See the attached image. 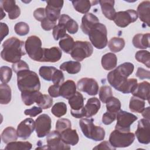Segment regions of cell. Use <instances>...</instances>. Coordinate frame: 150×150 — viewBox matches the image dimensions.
I'll use <instances>...</instances> for the list:
<instances>
[{
	"label": "cell",
	"mask_w": 150,
	"mask_h": 150,
	"mask_svg": "<svg viewBox=\"0 0 150 150\" xmlns=\"http://www.w3.org/2000/svg\"><path fill=\"white\" fill-rule=\"evenodd\" d=\"M24 42L15 37L6 39L2 44L3 49L1 52V58L5 61L15 63L21 60L22 56L25 55Z\"/></svg>",
	"instance_id": "obj_1"
},
{
	"label": "cell",
	"mask_w": 150,
	"mask_h": 150,
	"mask_svg": "<svg viewBox=\"0 0 150 150\" xmlns=\"http://www.w3.org/2000/svg\"><path fill=\"white\" fill-rule=\"evenodd\" d=\"M134 66L129 62L119 65L115 69L107 74V80L115 90L120 91L122 86L128 80V77L133 73Z\"/></svg>",
	"instance_id": "obj_2"
},
{
	"label": "cell",
	"mask_w": 150,
	"mask_h": 150,
	"mask_svg": "<svg viewBox=\"0 0 150 150\" xmlns=\"http://www.w3.org/2000/svg\"><path fill=\"white\" fill-rule=\"evenodd\" d=\"M17 84L21 92L39 91L40 88V82L38 74L29 70L17 73Z\"/></svg>",
	"instance_id": "obj_3"
},
{
	"label": "cell",
	"mask_w": 150,
	"mask_h": 150,
	"mask_svg": "<svg viewBox=\"0 0 150 150\" xmlns=\"http://www.w3.org/2000/svg\"><path fill=\"white\" fill-rule=\"evenodd\" d=\"M93 118H82L79 121V125L84 135L87 138L95 141H103L105 138L104 128L94 124Z\"/></svg>",
	"instance_id": "obj_4"
},
{
	"label": "cell",
	"mask_w": 150,
	"mask_h": 150,
	"mask_svg": "<svg viewBox=\"0 0 150 150\" xmlns=\"http://www.w3.org/2000/svg\"><path fill=\"white\" fill-rule=\"evenodd\" d=\"M92 45L98 49L104 48L107 43V31L105 26L101 23L97 24L88 33Z\"/></svg>",
	"instance_id": "obj_5"
},
{
	"label": "cell",
	"mask_w": 150,
	"mask_h": 150,
	"mask_svg": "<svg viewBox=\"0 0 150 150\" xmlns=\"http://www.w3.org/2000/svg\"><path fill=\"white\" fill-rule=\"evenodd\" d=\"M25 49L30 59L42 62L43 49L42 47V41L38 36L33 35L28 37L25 43Z\"/></svg>",
	"instance_id": "obj_6"
},
{
	"label": "cell",
	"mask_w": 150,
	"mask_h": 150,
	"mask_svg": "<svg viewBox=\"0 0 150 150\" xmlns=\"http://www.w3.org/2000/svg\"><path fill=\"white\" fill-rule=\"evenodd\" d=\"M135 140V135L130 132L114 130L110 135L109 142L115 148H125L131 145Z\"/></svg>",
	"instance_id": "obj_7"
},
{
	"label": "cell",
	"mask_w": 150,
	"mask_h": 150,
	"mask_svg": "<svg viewBox=\"0 0 150 150\" xmlns=\"http://www.w3.org/2000/svg\"><path fill=\"white\" fill-rule=\"evenodd\" d=\"M93 52L91 44L87 41H76L71 51V57L77 62H81L90 57Z\"/></svg>",
	"instance_id": "obj_8"
},
{
	"label": "cell",
	"mask_w": 150,
	"mask_h": 150,
	"mask_svg": "<svg viewBox=\"0 0 150 150\" xmlns=\"http://www.w3.org/2000/svg\"><path fill=\"white\" fill-rule=\"evenodd\" d=\"M116 118L115 129L122 132H129L130 126L138 119V117L132 113L120 110L117 112Z\"/></svg>",
	"instance_id": "obj_9"
},
{
	"label": "cell",
	"mask_w": 150,
	"mask_h": 150,
	"mask_svg": "<svg viewBox=\"0 0 150 150\" xmlns=\"http://www.w3.org/2000/svg\"><path fill=\"white\" fill-rule=\"evenodd\" d=\"M84 98L83 95L79 91L69 99V104L71 107V114L76 118H81L85 117L84 106Z\"/></svg>",
	"instance_id": "obj_10"
},
{
	"label": "cell",
	"mask_w": 150,
	"mask_h": 150,
	"mask_svg": "<svg viewBox=\"0 0 150 150\" xmlns=\"http://www.w3.org/2000/svg\"><path fill=\"white\" fill-rule=\"evenodd\" d=\"M137 19V11L133 9H128L116 12L113 21L117 26L120 28H125L130 23L135 22Z\"/></svg>",
	"instance_id": "obj_11"
},
{
	"label": "cell",
	"mask_w": 150,
	"mask_h": 150,
	"mask_svg": "<svg viewBox=\"0 0 150 150\" xmlns=\"http://www.w3.org/2000/svg\"><path fill=\"white\" fill-rule=\"evenodd\" d=\"M149 120L142 118L138 122L135 135L138 142L142 144H148L150 142Z\"/></svg>",
	"instance_id": "obj_12"
},
{
	"label": "cell",
	"mask_w": 150,
	"mask_h": 150,
	"mask_svg": "<svg viewBox=\"0 0 150 150\" xmlns=\"http://www.w3.org/2000/svg\"><path fill=\"white\" fill-rule=\"evenodd\" d=\"M51 123L50 117L46 114H42L36 118L35 121V129L37 136L39 138H43L50 132Z\"/></svg>",
	"instance_id": "obj_13"
},
{
	"label": "cell",
	"mask_w": 150,
	"mask_h": 150,
	"mask_svg": "<svg viewBox=\"0 0 150 150\" xmlns=\"http://www.w3.org/2000/svg\"><path fill=\"white\" fill-rule=\"evenodd\" d=\"M47 149H70L69 145L64 143L61 138L59 132L52 131L50 132L46 137Z\"/></svg>",
	"instance_id": "obj_14"
},
{
	"label": "cell",
	"mask_w": 150,
	"mask_h": 150,
	"mask_svg": "<svg viewBox=\"0 0 150 150\" xmlns=\"http://www.w3.org/2000/svg\"><path fill=\"white\" fill-rule=\"evenodd\" d=\"M47 6L45 8L46 18L56 22L60 17V11L63 7L64 1L62 0L47 1Z\"/></svg>",
	"instance_id": "obj_15"
},
{
	"label": "cell",
	"mask_w": 150,
	"mask_h": 150,
	"mask_svg": "<svg viewBox=\"0 0 150 150\" xmlns=\"http://www.w3.org/2000/svg\"><path fill=\"white\" fill-rule=\"evenodd\" d=\"M77 88L82 92L87 93L90 96H96L97 94L99 86L97 82L93 78L84 77L77 81Z\"/></svg>",
	"instance_id": "obj_16"
},
{
	"label": "cell",
	"mask_w": 150,
	"mask_h": 150,
	"mask_svg": "<svg viewBox=\"0 0 150 150\" xmlns=\"http://www.w3.org/2000/svg\"><path fill=\"white\" fill-rule=\"evenodd\" d=\"M35 128V122L31 118H28L21 122L17 127L18 137L23 139H28Z\"/></svg>",
	"instance_id": "obj_17"
},
{
	"label": "cell",
	"mask_w": 150,
	"mask_h": 150,
	"mask_svg": "<svg viewBox=\"0 0 150 150\" xmlns=\"http://www.w3.org/2000/svg\"><path fill=\"white\" fill-rule=\"evenodd\" d=\"M1 8L8 13L9 18L11 20L18 18L21 14L19 7L16 5L15 1L3 0L0 1Z\"/></svg>",
	"instance_id": "obj_18"
},
{
	"label": "cell",
	"mask_w": 150,
	"mask_h": 150,
	"mask_svg": "<svg viewBox=\"0 0 150 150\" xmlns=\"http://www.w3.org/2000/svg\"><path fill=\"white\" fill-rule=\"evenodd\" d=\"M62 55V50L57 47L54 46L50 49L43 48L42 62H56L61 59Z\"/></svg>",
	"instance_id": "obj_19"
},
{
	"label": "cell",
	"mask_w": 150,
	"mask_h": 150,
	"mask_svg": "<svg viewBox=\"0 0 150 150\" xmlns=\"http://www.w3.org/2000/svg\"><path fill=\"white\" fill-rule=\"evenodd\" d=\"M98 23L99 20L96 15L91 13H87L82 18L80 28L84 34L88 35V32Z\"/></svg>",
	"instance_id": "obj_20"
},
{
	"label": "cell",
	"mask_w": 150,
	"mask_h": 150,
	"mask_svg": "<svg viewBox=\"0 0 150 150\" xmlns=\"http://www.w3.org/2000/svg\"><path fill=\"white\" fill-rule=\"evenodd\" d=\"M58 24L64 26L68 32L71 34L77 33L79 29V25L77 22L66 14H62L60 16Z\"/></svg>",
	"instance_id": "obj_21"
},
{
	"label": "cell",
	"mask_w": 150,
	"mask_h": 150,
	"mask_svg": "<svg viewBox=\"0 0 150 150\" xmlns=\"http://www.w3.org/2000/svg\"><path fill=\"white\" fill-rule=\"evenodd\" d=\"M137 12L140 21L149 26L150 2L146 1L141 2L137 8Z\"/></svg>",
	"instance_id": "obj_22"
},
{
	"label": "cell",
	"mask_w": 150,
	"mask_h": 150,
	"mask_svg": "<svg viewBox=\"0 0 150 150\" xmlns=\"http://www.w3.org/2000/svg\"><path fill=\"white\" fill-rule=\"evenodd\" d=\"M133 96L137 97L149 102L150 84L148 81H143L137 84L135 90L132 93Z\"/></svg>",
	"instance_id": "obj_23"
},
{
	"label": "cell",
	"mask_w": 150,
	"mask_h": 150,
	"mask_svg": "<svg viewBox=\"0 0 150 150\" xmlns=\"http://www.w3.org/2000/svg\"><path fill=\"white\" fill-rule=\"evenodd\" d=\"M76 93V86L71 80H68L60 86V95L66 99H69Z\"/></svg>",
	"instance_id": "obj_24"
},
{
	"label": "cell",
	"mask_w": 150,
	"mask_h": 150,
	"mask_svg": "<svg viewBox=\"0 0 150 150\" xmlns=\"http://www.w3.org/2000/svg\"><path fill=\"white\" fill-rule=\"evenodd\" d=\"M98 2L103 15L109 20H113L116 13L114 7L115 1L113 0H100Z\"/></svg>",
	"instance_id": "obj_25"
},
{
	"label": "cell",
	"mask_w": 150,
	"mask_h": 150,
	"mask_svg": "<svg viewBox=\"0 0 150 150\" xmlns=\"http://www.w3.org/2000/svg\"><path fill=\"white\" fill-rule=\"evenodd\" d=\"M101 107L100 100L96 97H92L87 100L84 106L85 117H91L96 115Z\"/></svg>",
	"instance_id": "obj_26"
},
{
	"label": "cell",
	"mask_w": 150,
	"mask_h": 150,
	"mask_svg": "<svg viewBox=\"0 0 150 150\" xmlns=\"http://www.w3.org/2000/svg\"><path fill=\"white\" fill-rule=\"evenodd\" d=\"M60 134L62 141L67 145H75L79 142V138L76 129L69 128Z\"/></svg>",
	"instance_id": "obj_27"
},
{
	"label": "cell",
	"mask_w": 150,
	"mask_h": 150,
	"mask_svg": "<svg viewBox=\"0 0 150 150\" xmlns=\"http://www.w3.org/2000/svg\"><path fill=\"white\" fill-rule=\"evenodd\" d=\"M149 33L145 34H137L132 39V44L138 49H145L149 47Z\"/></svg>",
	"instance_id": "obj_28"
},
{
	"label": "cell",
	"mask_w": 150,
	"mask_h": 150,
	"mask_svg": "<svg viewBox=\"0 0 150 150\" xmlns=\"http://www.w3.org/2000/svg\"><path fill=\"white\" fill-rule=\"evenodd\" d=\"M98 2V1H90L88 0L72 1V4L76 11L84 14L87 13L92 5H96Z\"/></svg>",
	"instance_id": "obj_29"
},
{
	"label": "cell",
	"mask_w": 150,
	"mask_h": 150,
	"mask_svg": "<svg viewBox=\"0 0 150 150\" xmlns=\"http://www.w3.org/2000/svg\"><path fill=\"white\" fill-rule=\"evenodd\" d=\"M117 64V57L112 53H108L102 56L101 64L106 70H110L115 67Z\"/></svg>",
	"instance_id": "obj_30"
},
{
	"label": "cell",
	"mask_w": 150,
	"mask_h": 150,
	"mask_svg": "<svg viewBox=\"0 0 150 150\" xmlns=\"http://www.w3.org/2000/svg\"><path fill=\"white\" fill-rule=\"evenodd\" d=\"M61 70L66 71L69 74H74L78 73L81 70V64L79 62L68 61L63 63L60 66Z\"/></svg>",
	"instance_id": "obj_31"
},
{
	"label": "cell",
	"mask_w": 150,
	"mask_h": 150,
	"mask_svg": "<svg viewBox=\"0 0 150 150\" xmlns=\"http://www.w3.org/2000/svg\"><path fill=\"white\" fill-rule=\"evenodd\" d=\"M41 94L39 91H22L21 92L22 100L26 105L29 106L36 102Z\"/></svg>",
	"instance_id": "obj_32"
},
{
	"label": "cell",
	"mask_w": 150,
	"mask_h": 150,
	"mask_svg": "<svg viewBox=\"0 0 150 150\" xmlns=\"http://www.w3.org/2000/svg\"><path fill=\"white\" fill-rule=\"evenodd\" d=\"M17 131L12 127H8L4 129L1 134V138L4 143L8 144L15 141L18 139Z\"/></svg>",
	"instance_id": "obj_33"
},
{
	"label": "cell",
	"mask_w": 150,
	"mask_h": 150,
	"mask_svg": "<svg viewBox=\"0 0 150 150\" xmlns=\"http://www.w3.org/2000/svg\"><path fill=\"white\" fill-rule=\"evenodd\" d=\"M145 100L135 96L131 97L129 104V110L134 112L141 113L145 108Z\"/></svg>",
	"instance_id": "obj_34"
},
{
	"label": "cell",
	"mask_w": 150,
	"mask_h": 150,
	"mask_svg": "<svg viewBox=\"0 0 150 150\" xmlns=\"http://www.w3.org/2000/svg\"><path fill=\"white\" fill-rule=\"evenodd\" d=\"M11 89L6 83L0 85V103L1 104H8L11 100Z\"/></svg>",
	"instance_id": "obj_35"
},
{
	"label": "cell",
	"mask_w": 150,
	"mask_h": 150,
	"mask_svg": "<svg viewBox=\"0 0 150 150\" xmlns=\"http://www.w3.org/2000/svg\"><path fill=\"white\" fill-rule=\"evenodd\" d=\"M74 40L72 37L69 35L66 34L63 38L60 39L59 45L61 49L65 53L69 54L71 53V51L74 45Z\"/></svg>",
	"instance_id": "obj_36"
},
{
	"label": "cell",
	"mask_w": 150,
	"mask_h": 150,
	"mask_svg": "<svg viewBox=\"0 0 150 150\" xmlns=\"http://www.w3.org/2000/svg\"><path fill=\"white\" fill-rule=\"evenodd\" d=\"M108 46L111 52L114 53L119 52L124 47L125 41L122 38L114 37L110 39Z\"/></svg>",
	"instance_id": "obj_37"
},
{
	"label": "cell",
	"mask_w": 150,
	"mask_h": 150,
	"mask_svg": "<svg viewBox=\"0 0 150 150\" xmlns=\"http://www.w3.org/2000/svg\"><path fill=\"white\" fill-rule=\"evenodd\" d=\"M32 146V144L28 141H13L7 144L5 149L8 150H30Z\"/></svg>",
	"instance_id": "obj_38"
},
{
	"label": "cell",
	"mask_w": 150,
	"mask_h": 150,
	"mask_svg": "<svg viewBox=\"0 0 150 150\" xmlns=\"http://www.w3.org/2000/svg\"><path fill=\"white\" fill-rule=\"evenodd\" d=\"M106 108L108 112L117 113L121 110V102L120 101L113 96L110 97L106 101Z\"/></svg>",
	"instance_id": "obj_39"
},
{
	"label": "cell",
	"mask_w": 150,
	"mask_h": 150,
	"mask_svg": "<svg viewBox=\"0 0 150 150\" xmlns=\"http://www.w3.org/2000/svg\"><path fill=\"white\" fill-rule=\"evenodd\" d=\"M56 69L53 66H42L39 70V74L44 80L52 81L53 75Z\"/></svg>",
	"instance_id": "obj_40"
},
{
	"label": "cell",
	"mask_w": 150,
	"mask_h": 150,
	"mask_svg": "<svg viewBox=\"0 0 150 150\" xmlns=\"http://www.w3.org/2000/svg\"><path fill=\"white\" fill-rule=\"evenodd\" d=\"M52 113L56 117H61L67 112V105L64 102H58L54 104L51 110Z\"/></svg>",
	"instance_id": "obj_41"
},
{
	"label": "cell",
	"mask_w": 150,
	"mask_h": 150,
	"mask_svg": "<svg viewBox=\"0 0 150 150\" xmlns=\"http://www.w3.org/2000/svg\"><path fill=\"white\" fill-rule=\"evenodd\" d=\"M136 60L145 64L148 68L150 67V54L147 50H139L135 53Z\"/></svg>",
	"instance_id": "obj_42"
},
{
	"label": "cell",
	"mask_w": 150,
	"mask_h": 150,
	"mask_svg": "<svg viewBox=\"0 0 150 150\" xmlns=\"http://www.w3.org/2000/svg\"><path fill=\"white\" fill-rule=\"evenodd\" d=\"M36 103L42 109H47L52 105L53 98L48 95L41 94Z\"/></svg>",
	"instance_id": "obj_43"
},
{
	"label": "cell",
	"mask_w": 150,
	"mask_h": 150,
	"mask_svg": "<svg viewBox=\"0 0 150 150\" xmlns=\"http://www.w3.org/2000/svg\"><path fill=\"white\" fill-rule=\"evenodd\" d=\"M137 84L138 83L137 79L134 78L129 79L121 88L120 92H122L124 94L132 93L135 90Z\"/></svg>",
	"instance_id": "obj_44"
},
{
	"label": "cell",
	"mask_w": 150,
	"mask_h": 150,
	"mask_svg": "<svg viewBox=\"0 0 150 150\" xmlns=\"http://www.w3.org/2000/svg\"><path fill=\"white\" fill-rule=\"evenodd\" d=\"M112 96V91L111 88L108 86H102L99 91V98L100 100L105 103L107 100Z\"/></svg>",
	"instance_id": "obj_45"
},
{
	"label": "cell",
	"mask_w": 150,
	"mask_h": 150,
	"mask_svg": "<svg viewBox=\"0 0 150 150\" xmlns=\"http://www.w3.org/2000/svg\"><path fill=\"white\" fill-rule=\"evenodd\" d=\"M1 81L2 83H8L12 77V69L8 66H2L0 68Z\"/></svg>",
	"instance_id": "obj_46"
},
{
	"label": "cell",
	"mask_w": 150,
	"mask_h": 150,
	"mask_svg": "<svg viewBox=\"0 0 150 150\" xmlns=\"http://www.w3.org/2000/svg\"><path fill=\"white\" fill-rule=\"evenodd\" d=\"M15 33L19 36H25L29 32V25L23 22H20L15 24L14 27Z\"/></svg>",
	"instance_id": "obj_47"
},
{
	"label": "cell",
	"mask_w": 150,
	"mask_h": 150,
	"mask_svg": "<svg viewBox=\"0 0 150 150\" xmlns=\"http://www.w3.org/2000/svg\"><path fill=\"white\" fill-rule=\"evenodd\" d=\"M71 121L67 118L59 119L56 124V129L60 133L63 131L71 128Z\"/></svg>",
	"instance_id": "obj_48"
},
{
	"label": "cell",
	"mask_w": 150,
	"mask_h": 150,
	"mask_svg": "<svg viewBox=\"0 0 150 150\" xmlns=\"http://www.w3.org/2000/svg\"><path fill=\"white\" fill-rule=\"evenodd\" d=\"M66 29L64 26L60 25H56L53 29V36L56 40L63 38L66 35Z\"/></svg>",
	"instance_id": "obj_49"
},
{
	"label": "cell",
	"mask_w": 150,
	"mask_h": 150,
	"mask_svg": "<svg viewBox=\"0 0 150 150\" xmlns=\"http://www.w3.org/2000/svg\"><path fill=\"white\" fill-rule=\"evenodd\" d=\"M12 68L14 72L16 74L21 71L25 70H29V67L28 64L23 60H20L18 62L13 63L12 66Z\"/></svg>",
	"instance_id": "obj_50"
},
{
	"label": "cell",
	"mask_w": 150,
	"mask_h": 150,
	"mask_svg": "<svg viewBox=\"0 0 150 150\" xmlns=\"http://www.w3.org/2000/svg\"><path fill=\"white\" fill-rule=\"evenodd\" d=\"M64 80V77L62 71L56 69L52 79V81L53 83V84H57V85H60L63 83Z\"/></svg>",
	"instance_id": "obj_51"
},
{
	"label": "cell",
	"mask_w": 150,
	"mask_h": 150,
	"mask_svg": "<svg viewBox=\"0 0 150 150\" xmlns=\"http://www.w3.org/2000/svg\"><path fill=\"white\" fill-rule=\"evenodd\" d=\"M115 119L116 113L107 111L103 115L102 122L105 125H109L111 124Z\"/></svg>",
	"instance_id": "obj_52"
},
{
	"label": "cell",
	"mask_w": 150,
	"mask_h": 150,
	"mask_svg": "<svg viewBox=\"0 0 150 150\" xmlns=\"http://www.w3.org/2000/svg\"><path fill=\"white\" fill-rule=\"evenodd\" d=\"M56 22H53L46 17L41 22V26L45 30H50L56 26Z\"/></svg>",
	"instance_id": "obj_53"
},
{
	"label": "cell",
	"mask_w": 150,
	"mask_h": 150,
	"mask_svg": "<svg viewBox=\"0 0 150 150\" xmlns=\"http://www.w3.org/2000/svg\"><path fill=\"white\" fill-rule=\"evenodd\" d=\"M42 112V108L40 107L33 106L30 109H26L25 110L24 113L26 115H29L31 117H34Z\"/></svg>",
	"instance_id": "obj_54"
},
{
	"label": "cell",
	"mask_w": 150,
	"mask_h": 150,
	"mask_svg": "<svg viewBox=\"0 0 150 150\" xmlns=\"http://www.w3.org/2000/svg\"><path fill=\"white\" fill-rule=\"evenodd\" d=\"M33 16L36 20L42 22L46 17L45 9L43 8H37L33 12Z\"/></svg>",
	"instance_id": "obj_55"
},
{
	"label": "cell",
	"mask_w": 150,
	"mask_h": 150,
	"mask_svg": "<svg viewBox=\"0 0 150 150\" xmlns=\"http://www.w3.org/2000/svg\"><path fill=\"white\" fill-rule=\"evenodd\" d=\"M60 85L53 84L50 86L48 88V93L52 97H58L60 95Z\"/></svg>",
	"instance_id": "obj_56"
},
{
	"label": "cell",
	"mask_w": 150,
	"mask_h": 150,
	"mask_svg": "<svg viewBox=\"0 0 150 150\" xmlns=\"http://www.w3.org/2000/svg\"><path fill=\"white\" fill-rule=\"evenodd\" d=\"M135 76L141 80H143L145 79H149L150 72L149 70H146L145 69L142 67H138L136 72Z\"/></svg>",
	"instance_id": "obj_57"
},
{
	"label": "cell",
	"mask_w": 150,
	"mask_h": 150,
	"mask_svg": "<svg viewBox=\"0 0 150 150\" xmlns=\"http://www.w3.org/2000/svg\"><path fill=\"white\" fill-rule=\"evenodd\" d=\"M93 149H115V148L111 145L108 141H103L100 144L93 148Z\"/></svg>",
	"instance_id": "obj_58"
},
{
	"label": "cell",
	"mask_w": 150,
	"mask_h": 150,
	"mask_svg": "<svg viewBox=\"0 0 150 150\" xmlns=\"http://www.w3.org/2000/svg\"><path fill=\"white\" fill-rule=\"evenodd\" d=\"M0 25H1V40H2L4 38L8 35L9 28L8 25L5 23L1 22Z\"/></svg>",
	"instance_id": "obj_59"
},
{
	"label": "cell",
	"mask_w": 150,
	"mask_h": 150,
	"mask_svg": "<svg viewBox=\"0 0 150 150\" xmlns=\"http://www.w3.org/2000/svg\"><path fill=\"white\" fill-rule=\"evenodd\" d=\"M149 112H150V108L149 107H148L143 110V111L141 112L142 116L144 117V118L149 120Z\"/></svg>",
	"instance_id": "obj_60"
}]
</instances>
